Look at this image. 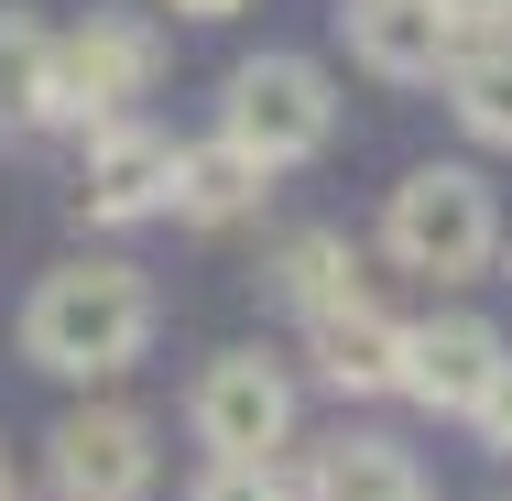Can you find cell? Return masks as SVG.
<instances>
[{"label": "cell", "mask_w": 512, "mask_h": 501, "mask_svg": "<svg viewBox=\"0 0 512 501\" xmlns=\"http://www.w3.org/2000/svg\"><path fill=\"white\" fill-rule=\"evenodd\" d=\"M142 338H153V284H142L131 262H66V273H44L33 305H22V349H33V371H55V382L131 371Z\"/></svg>", "instance_id": "6da1fadb"}, {"label": "cell", "mask_w": 512, "mask_h": 501, "mask_svg": "<svg viewBox=\"0 0 512 501\" xmlns=\"http://www.w3.org/2000/svg\"><path fill=\"white\" fill-rule=\"evenodd\" d=\"M382 240H393L404 273L469 284V273L502 251V207H491V186H480L469 164H414L404 186H393V207H382Z\"/></svg>", "instance_id": "7a4b0ae2"}, {"label": "cell", "mask_w": 512, "mask_h": 501, "mask_svg": "<svg viewBox=\"0 0 512 501\" xmlns=\"http://www.w3.org/2000/svg\"><path fill=\"white\" fill-rule=\"evenodd\" d=\"M153 66H164V44H153V22H142V11H88V22L55 44L44 120H77V131H99V120H120V109L153 88Z\"/></svg>", "instance_id": "3957f363"}, {"label": "cell", "mask_w": 512, "mask_h": 501, "mask_svg": "<svg viewBox=\"0 0 512 501\" xmlns=\"http://www.w3.org/2000/svg\"><path fill=\"white\" fill-rule=\"evenodd\" d=\"M218 120H229V142L251 164H306V153H327V131H338V99H327V77H316L306 55H251L229 77Z\"/></svg>", "instance_id": "277c9868"}, {"label": "cell", "mask_w": 512, "mask_h": 501, "mask_svg": "<svg viewBox=\"0 0 512 501\" xmlns=\"http://www.w3.org/2000/svg\"><path fill=\"white\" fill-rule=\"evenodd\" d=\"M44 480L66 501H142L153 491V425L131 403H88L44 436Z\"/></svg>", "instance_id": "5b68a950"}, {"label": "cell", "mask_w": 512, "mask_h": 501, "mask_svg": "<svg viewBox=\"0 0 512 501\" xmlns=\"http://www.w3.org/2000/svg\"><path fill=\"white\" fill-rule=\"evenodd\" d=\"M284 436H295V393H284V371H273L262 349L207 360V382H197V447H218V458H273Z\"/></svg>", "instance_id": "8992f818"}, {"label": "cell", "mask_w": 512, "mask_h": 501, "mask_svg": "<svg viewBox=\"0 0 512 501\" xmlns=\"http://www.w3.org/2000/svg\"><path fill=\"white\" fill-rule=\"evenodd\" d=\"M164 197H175V142H164V131H142V120H99V131H88L77 207H88L99 229H131V218H153Z\"/></svg>", "instance_id": "52a82bcc"}, {"label": "cell", "mask_w": 512, "mask_h": 501, "mask_svg": "<svg viewBox=\"0 0 512 501\" xmlns=\"http://www.w3.org/2000/svg\"><path fill=\"white\" fill-rule=\"evenodd\" d=\"M338 22H349V55H360L371 77H393V88H425V77H447V55L469 44L447 0H349Z\"/></svg>", "instance_id": "ba28073f"}, {"label": "cell", "mask_w": 512, "mask_h": 501, "mask_svg": "<svg viewBox=\"0 0 512 501\" xmlns=\"http://www.w3.org/2000/svg\"><path fill=\"white\" fill-rule=\"evenodd\" d=\"M491 371H502V338L480 316H425V327H404V393L414 403L469 414V403L491 393Z\"/></svg>", "instance_id": "9c48e42d"}, {"label": "cell", "mask_w": 512, "mask_h": 501, "mask_svg": "<svg viewBox=\"0 0 512 501\" xmlns=\"http://www.w3.org/2000/svg\"><path fill=\"white\" fill-rule=\"evenodd\" d=\"M306 338H316V371H327L338 393H404V327H393L371 295L306 316Z\"/></svg>", "instance_id": "30bf717a"}, {"label": "cell", "mask_w": 512, "mask_h": 501, "mask_svg": "<svg viewBox=\"0 0 512 501\" xmlns=\"http://www.w3.org/2000/svg\"><path fill=\"white\" fill-rule=\"evenodd\" d=\"M273 197V164H251L229 131L218 142H197V153H175V218H197V229H229V218H251V207Z\"/></svg>", "instance_id": "8fae6325"}, {"label": "cell", "mask_w": 512, "mask_h": 501, "mask_svg": "<svg viewBox=\"0 0 512 501\" xmlns=\"http://www.w3.org/2000/svg\"><path fill=\"white\" fill-rule=\"evenodd\" d=\"M306 501H425V480H414L404 447H382V436H338V447H316Z\"/></svg>", "instance_id": "7c38bea8"}, {"label": "cell", "mask_w": 512, "mask_h": 501, "mask_svg": "<svg viewBox=\"0 0 512 501\" xmlns=\"http://www.w3.org/2000/svg\"><path fill=\"white\" fill-rule=\"evenodd\" d=\"M447 109L480 142H512V33H480V44L447 55Z\"/></svg>", "instance_id": "4fadbf2b"}, {"label": "cell", "mask_w": 512, "mask_h": 501, "mask_svg": "<svg viewBox=\"0 0 512 501\" xmlns=\"http://www.w3.org/2000/svg\"><path fill=\"white\" fill-rule=\"evenodd\" d=\"M273 295L306 305V316H327V305L360 295V262H349V240L338 229H306V240H284V262H273Z\"/></svg>", "instance_id": "5bb4252c"}, {"label": "cell", "mask_w": 512, "mask_h": 501, "mask_svg": "<svg viewBox=\"0 0 512 501\" xmlns=\"http://www.w3.org/2000/svg\"><path fill=\"white\" fill-rule=\"evenodd\" d=\"M44 77H55V33L0 11V131H33L44 120Z\"/></svg>", "instance_id": "9a60e30c"}, {"label": "cell", "mask_w": 512, "mask_h": 501, "mask_svg": "<svg viewBox=\"0 0 512 501\" xmlns=\"http://www.w3.org/2000/svg\"><path fill=\"white\" fill-rule=\"evenodd\" d=\"M295 491H306V480H284L273 458H207V480L186 501H295Z\"/></svg>", "instance_id": "2e32d148"}, {"label": "cell", "mask_w": 512, "mask_h": 501, "mask_svg": "<svg viewBox=\"0 0 512 501\" xmlns=\"http://www.w3.org/2000/svg\"><path fill=\"white\" fill-rule=\"evenodd\" d=\"M469 425H480V447H512V360L491 371V393L469 403Z\"/></svg>", "instance_id": "e0dca14e"}, {"label": "cell", "mask_w": 512, "mask_h": 501, "mask_svg": "<svg viewBox=\"0 0 512 501\" xmlns=\"http://www.w3.org/2000/svg\"><path fill=\"white\" fill-rule=\"evenodd\" d=\"M458 11V33H512V0H447Z\"/></svg>", "instance_id": "ac0fdd59"}, {"label": "cell", "mask_w": 512, "mask_h": 501, "mask_svg": "<svg viewBox=\"0 0 512 501\" xmlns=\"http://www.w3.org/2000/svg\"><path fill=\"white\" fill-rule=\"evenodd\" d=\"M186 22H229V11H251V0H175Z\"/></svg>", "instance_id": "d6986e66"}, {"label": "cell", "mask_w": 512, "mask_h": 501, "mask_svg": "<svg viewBox=\"0 0 512 501\" xmlns=\"http://www.w3.org/2000/svg\"><path fill=\"white\" fill-rule=\"evenodd\" d=\"M0 501H22V491H11V480H0Z\"/></svg>", "instance_id": "ffe728a7"}, {"label": "cell", "mask_w": 512, "mask_h": 501, "mask_svg": "<svg viewBox=\"0 0 512 501\" xmlns=\"http://www.w3.org/2000/svg\"><path fill=\"white\" fill-rule=\"evenodd\" d=\"M0 480H11V458H0Z\"/></svg>", "instance_id": "44dd1931"}]
</instances>
